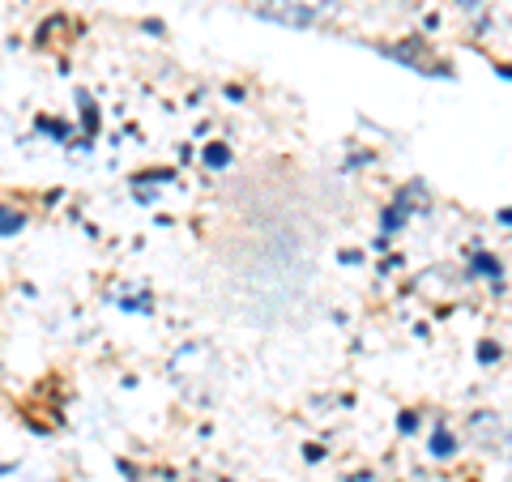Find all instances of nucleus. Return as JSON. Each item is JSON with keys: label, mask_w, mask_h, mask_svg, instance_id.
Masks as SVG:
<instances>
[]
</instances>
